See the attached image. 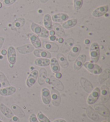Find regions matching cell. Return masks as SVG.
I'll list each match as a JSON object with an SVG mask.
<instances>
[{
	"instance_id": "obj_1",
	"label": "cell",
	"mask_w": 110,
	"mask_h": 122,
	"mask_svg": "<svg viewBox=\"0 0 110 122\" xmlns=\"http://www.w3.org/2000/svg\"><path fill=\"white\" fill-rule=\"evenodd\" d=\"M31 30L37 36L42 38H46L49 36V32L45 28L41 26L40 25L33 23L31 24Z\"/></svg>"
},
{
	"instance_id": "obj_2",
	"label": "cell",
	"mask_w": 110,
	"mask_h": 122,
	"mask_svg": "<svg viewBox=\"0 0 110 122\" xmlns=\"http://www.w3.org/2000/svg\"><path fill=\"white\" fill-rule=\"evenodd\" d=\"M90 55L92 62L95 63L98 62L100 56V49L97 43L94 42L91 45Z\"/></svg>"
},
{
	"instance_id": "obj_3",
	"label": "cell",
	"mask_w": 110,
	"mask_h": 122,
	"mask_svg": "<svg viewBox=\"0 0 110 122\" xmlns=\"http://www.w3.org/2000/svg\"><path fill=\"white\" fill-rule=\"evenodd\" d=\"M83 65L88 71L93 74L97 75V74H100L101 72H102V69L96 64H94V63L91 62H86L83 64Z\"/></svg>"
},
{
	"instance_id": "obj_4",
	"label": "cell",
	"mask_w": 110,
	"mask_h": 122,
	"mask_svg": "<svg viewBox=\"0 0 110 122\" xmlns=\"http://www.w3.org/2000/svg\"><path fill=\"white\" fill-rule=\"evenodd\" d=\"M100 91L99 88L98 87H96L94 90H92L91 93L90 94L87 99V102L88 104L91 105L97 101L98 98L100 97Z\"/></svg>"
},
{
	"instance_id": "obj_5",
	"label": "cell",
	"mask_w": 110,
	"mask_h": 122,
	"mask_svg": "<svg viewBox=\"0 0 110 122\" xmlns=\"http://www.w3.org/2000/svg\"><path fill=\"white\" fill-rule=\"evenodd\" d=\"M94 108L99 114L105 117H109L110 110L105 106L101 104H97L94 105Z\"/></svg>"
},
{
	"instance_id": "obj_6",
	"label": "cell",
	"mask_w": 110,
	"mask_h": 122,
	"mask_svg": "<svg viewBox=\"0 0 110 122\" xmlns=\"http://www.w3.org/2000/svg\"><path fill=\"white\" fill-rule=\"evenodd\" d=\"M38 77V71L36 70H34L31 72L26 80V85L28 87H31L36 83Z\"/></svg>"
},
{
	"instance_id": "obj_7",
	"label": "cell",
	"mask_w": 110,
	"mask_h": 122,
	"mask_svg": "<svg viewBox=\"0 0 110 122\" xmlns=\"http://www.w3.org/2000/svg\"><path fill=\"white\" fill-rule=\"evenodd\" d=\"M100 100L103 103H106L110 99V89L105 85L102 86L100 91Z\"/></svg>"
},
{
	"instance_id": "obj_8",
	"label": "cell",
	"mask_w": 110,
	"mask_h": 122,
	"mask_svg": "<svg viewBox=\"0 0 110 122\" xmlns=\"http://www.w3.org/2000/svg\"><path fill=\"white\" fill-rule=\"evenodd\" d=\"M87 56L85 54H82L78 56L75 62L74 65V68L75 70L78 71L82 67L83 64L86 61Z\"/></svg>"
},
{
	"instance_id": "obj_9",
	"label": "cell",
	"mask_w": 110,
	"mask_h": 122,
	"mask_svg": "<svg viewBox=\"0 0 110 122\" xmlns=\"http://www.w3.org/2000/svg\"><path fill=\"white\" fill-rule=\"evenodd\" d=\"M108 10L109 6L107 5L100 6L94 11L92 15L94 17H100L106 14Z\"/></svg>"
},
{
	"instance_id": "obj_10",
	"label": "cell",
	"mask_w": 110,
	"mask_h": 122,
	"mask_svg": "<svg viewBox=\"0 0 110 122\" xmlns=\"http://www.w3.org/2000/svg\"><path fill=\"white\" fill-rule=\"evenodd\" d=\"M8 59L11 64H14L16 62V52L14 47L10 46L8 49Z\"/></svg>"
},
{
	"instance_id": "obj_11",
	"label": "cell",
	"mask_w": 110,
	"mask_h": 122,
	"mask_svg": "<svg viewBox=\"0 0 110 122\" xmlns=\"http://www.w3.org/2000/svg\"><path fill=\"white\" fill-rule=\"evenodd\" d=\"M74 43L73 39L69 38L65 41L61 48V51L63 53H67L72 48Z\"/></svg>"
},
{
	"instance_id": "obj_12",
	"label": "cell",
	"mask_w": 110,
	"mask_h": 122,
	"mask_svg": "<svg viewBox=\"0 0 110 122\" xmlns=\"http://www.w3.org/2000/svg\"><path fill=\"white\" fill-rule=\"evenodd\" d=\"M41 97L43 103L48 105L51 101V95L50 90L47 88H44L41 91Z\"/></svg>"
},
{
	"instance_id": "obj_13",
	"label": "cell",
	"mask_w": 110,
	"mask_h": 122,
	"mask_svg": "<svg viewBox=\"0 0 110 122\" xmlns=\"http://www.w3.org/2000/svg\"><path fill=\"white\" fill-rule=\"evenodd\" d=\"M52 93V101L54 106L58 107L60 105L61 102V97L60 93L58 91L53 88L51 91Z\"/></svg>"
},
{
	"instance_id": "obj_14",
	"label": "cell",
	"mask_w": 110,
	"mask_h": 122,
	"mask_svg": "<svg viewBox=\"0 0 110 122\" xmlns=\"http://www.w3.org/2000/svg\"><path fill=\"white\" fill-rule=\"evenodd\" d=\"M50 84H52L55 88L59 91H62L64 89V86L60 80L57 79L54 76H52L49 79Z\"/></svg>"
},
{
	"instance_id": "obj_15",
	"label": "cell",
	"mask_w": 110,
	"mask_h": 122,
	"mask_svg": "<svg viewBox=\"0 0 110 122\" xmlns=\"http://www.w3.org/2000/svg\"><path fill=\"white\" fill-rule=\"evenodd\" d=\"M80 82L83 88L86 92L91 93L93 90V86L92 84L86 78L82 77L80 79Z\"/></svg>"
},
{
	"instance_id": "obj_16",
	"label": "cell",
	"mask_w": 110,
	"mask_h": 122,
	"mask_svg": "<svg viewBox=\"0 0 110 122\" xmlns=\"http://www.w3.org/2000/svg\"><path fill=\"white\" fill-rule=\"evenodd\" d=\"M43 46L44 48L47 50L48 51L54 52V53L59 51V47L58 45L55 43L52 42H48V41H44Z\"/></svg>"
},
{
	"instance_id": "obj_17",
	"label": "cell",
	"mask_w": 110,
	"mask_h": 122,
	"mask_svg": "<svg viewBox=\"0 0 110 122\" xmlns=\"http://www.w3.org/2000/svg\"><path fill=\"white\" fill-rule=\"evenodd\" d=\"M81 51V46L79 45L75 46L72 48V51L68 56V60L70 62L74 61L79 55Z\"/></svg>"
},
{
	"instance_id": "obj_18",
	"label": "cell",
	"mask_w": 110,
	"mask_h": 122,
	"mask_svg": "<svg viewBox=\"0 0 110 122\" xmlns=\"http://www.w3.org/2000/svg\"><path fill=\"white\" fill-rule=\"evenodd\" d=\"M17 50L19 53L22 54H27L31 53L34 50V48L31 45L27 44L23 46L17 47Z\"/></svg>"
},
{
	"instance_id": "obj_19",
	"label": "cell",
	"mask_w": 110,
	"mask_h": 122,
	"mask_svg": "<svg viewBox=\"0 0 110 122\" xmlns=\"http://www.w3.org/2000/svg\"><path fill=\"white\" fill-rule=\"evenodd\" d=\"M87 114L89 118L91 120L97 122L99 120V116L95 110L91 107L89 106L87 109Z\"/></svg>"
},
{
	"instance_id": "obj_20",
	"label": "cell",
	"mask_w": 110,
	"mask_h": 122,
	"mask_svg": "<svg viewBox=\"0 0 110 122\" xmlns=\"http://www.w3.org/2000/svg\"><path fill=\"white\" fill-rule=\"evenodd\" d=\"M16 91V89L13 86L7 87L0 89V95L3 97H6L12 95Z\"/></svg>"
},
{
	"instance_id": "obj_21",
	"label": "cell",
	"mask_w": 110,
	"mask_h": 122,
	"mask_svg": "<svg viewBox=\"0 0 110 122\" xmlns=\"http://www.w3.org/2000/svg\"><path fill=\"white\" fill-rule=\"evenodd\" d=\"M53 28L54 32L56 34L57 36L60 38H66V34L64 30L63 29L62 26L58 23H54L53 25Z\"/></svg>"
},
{
	"instance_id": "obj_22",
	"label": "cell",
	"mask_w": 110,
	"mask_h": 122,
	"mask_svg": "<svg viewBox=\"0 0 110 122\" xmlns=\"http://www.w3.org/2000/svg\"><path fill=\"white\" fill-rule=\"evenodd\" d=\"M34 55L38 57L47 58H49L51 57V54L48 52L43 49H36L33 52Z\"/></svg>"
},
{
	"instance_id": "obj_23",
	"label": "cell",
	"mask_w": 110,
	"mask_h": 122,
	"mask_svg": "<svg viewBox=\"0 0 110 122\" xmlns=\"http://www.w3.org/2000/svg\"><path fill=\"white\" fill-rule=\"evenodd\" d=\"M0 110L2 114L8 118H11L14 116V113L12 111L3 103H1L0 105Z\"/></svg>"
},
{
	"instance_id": "obj_24",
	"label": "cell",
	"mask_w": 110,
	"mask_h": 122,
	"mask_svg": "<svg viewBox=\"0 0 110 122\" xmlns=\"http://www.w3.org/2000/svg\"><path fill=\"white\" fill-rule=\"evenodd\" d=\"M69 18L68 15L65 14H58L52 16V20L55 22H63Z\"/></svg>"
},
{
	"instance_id": "obj_25",
	"label": "cell",
	"mask_w": 110,
	"mask_h": 122,
	"mask_svg": "<svg viewBox=\"0 0 110 122\" xmlns=\"http://www.w3.org/2000/svg\"><path fill=\"white\" fill-rule=\"evenodd\" d=\"M30 41L33 46L36 48H40L41 47V43L40 39L36 34H32L30 35Z\"/></svg>"
},
{
	"instance_id": "obj_26",
	"label": "cell",
	"mask_w": 110,
	"mask_h": 122,
	"mask_svg": "<svg viewBox=\"0 0 110 122\" xmlns=\"http://www.w3.org/2000/svg\"><path fill=\"white\" fill-rule=\"evenodd\" d=\"M11 108L13 112L17 117H19V118H22V117L25 116V113L23 112V110L22 109V108L19 107L18 105L12 104L11 106Z\"/></svg>"
},
{
	"instance_id": "obj_27",
	"label": "cell",
	"mask_w": 110,
	"mask_h": 122,
	"mask_svg": "<svg viewBox=\"0 0 110 122\" xmlns=\"http://www.w3.org/2000/svg\"><path fill=\"white\" fill-rule=\"evenodd\" d=\"M46 77H47V71L44 68L40 69L39 72V75L38 78V83L40 85L45 84L46 81Z\"/></svg>"
},
{
	"instance_id": "obj_28",
	"label": "cell",
	"mask_w": 110,
	"mask_h": 122,
	"mask_svg": "<svg viewBox=\"0 0 110 122\" xmlns=\"http://www.w3.org/2000/svg\"><path fill=\"white\" fill-rule=\"evenodd\" d=\"M50 66H51V69L54 73H56L60 72V65H59V63L58 60H57L55 58H52L51 61H50Z\"/></svg>"
},
{
	"instance_id": "obj_29",
	"label": "cell",
	"mask_w": 110,
	"mask_h": 122,
	"mask_svg": "<svg viewBox=\"0 0 110 122\" xmlns=\"http://www.w3.org/2000/svg\"><path fill=\"white\" fill-rule=\"evenodd\" d=\"M57 58H58V62L60 63L61 66L63 68H67L68 67V65H69V63H68L67 60L66 59L65 56L62 55V54H58L57 55Z\"/></svg>"
},
{
	"instance_id": "obj_30",
	"label": "cell",
	"mask_w": 110,
	"mask_h": 122,
	"mask_svg": "<svg viewBox=\"0 0 110 122\" xmlns=\"http://www.w3.org/2000/svg\"><path fill=\"white\" fill-rule=\"evenodd\" d=\"M25 20L24 18H21L17 19L15 20L13 23L12 26V29L14 30H19L21 27L23 26V25L25 24Z\"/></svg>"
},
{
	"instance_id": "obj_31",
	"label": "cell",
	"mask_w": 110,
	"mask_h": 122,
	"mask_svg": "<svg viewBox=\"0 0 110 122\" xmlns=\"http://www.w3.org/2000/svg\"><path fill=\"white\" fill-rule=\"evenodd\" d=\"M44 24L45 27L48 30H52L53 29V25L51 20V17L48 14L45 15L44 18Z\"/></svg>"
},
{
	"instance_id": "obj_32",
	"label": "cell",
	"mask_w": 110,
	"mask_h": 122,
	"mask_svg": "<svg viewBox=\"0 0 110 122\" xmlns=\"http://www.w3.org/2000/svg\"><path fill=\"white\" fill-rule=\"evenodd\" d=\"M101 75L99 76L98 80L100 84H102L105 80L109 79L110 75V70L109 69H107L103 72H101Z\"/></svg>"
},
{
	"instance_id": "obj_33",
	"label": "cell",
	"mask_w": 110,
	"mask_h": 122,
	"mask_svg": "<svg viewBox=\"0 0 110 122\" xmlns=\"http://www.w3.org/2000/svg\"><path fill=\"white\" fill-rule=\"evenodd\" d=\"M34 64L39 66H47L50 64V60L47 58H37L34 61Z\"/></svg>"
},
{
	"instance_id": "obj_34",
	"label": "cell",
	"mask_w": 110,
	"mask_h": 122,
	"mask_svg": "<svg viewBox=\"0 0 110 122\" xmlns=\"http://www.w3.org/2000/svg\"><path fill=\"white\" fill-rule=\"evenodd\" d=\"M77 23V20L76 19H70V20L66 21L65 23H63L62 27L65 29H70V28L75 26L76 25Z\"/></svg>"
},
{
	"instance_id": "obj_35",
	"label": "cell",
	"mask_w": 110,
	"mask_h": 122,
	"mask_svg": "<svg viewBox=\"0 0 110 122\" xmlns=\"http://www.w3.org/2000/svg\"><path fill=\"white\" fill-rule=\"evenodd\" d=\"M0 84H1L3 87L10 85V83L8 79L6 77V76L4 75V74L2 73V72H0Z\"/></svg>"
},
{
	"instance_id": "obj_36",
	"label": "cell",
	"mask_w": 110,
	"mask_h": 122,
	"mask_svg": "<svg viewBox=\"0 0 110 122\" xmlns=\"http://www.w3.org/2000/svg\"><path fill=\"white\" fill-rule=\"evenodd\" d=\"M37 116L40 122H50V119L41 112H39Z\"/></svg>"
},
{
	"instance_id": "obj_37",
	"label": "cell",
	"mask_w": 110,
	"mask_h": 122,
	"mask_svg": "<svg viewBox=\"0 0 110 122\" xmlns=\"http://www.w3.org/2000/svg\"><path fill=\"white\" fill-rule=\"evenodd\" d=\"M83 0H74V6L75 10H78L82 8Z\"/></svg>"
},
{
	"instance_id": "obj_38",
	"label": "cell",
	"mask_w": 110,
	"mask_h": 122,
	"mask_svg": "<svg viewBox=\"0 0 110 122\" xmlns=\"http://www.w3.org/2000/svg\"><path fill=\"white\" fill-rule=\"evenodd\" d=\"M16 1L17 0H4L3 2L6 5L9 6L14 4Z\"/></svg>"
},
{
	"instance_id": "obj_39",
	"label": "cell",
	"mask_w": 110,
	"mask_h": 122,
	"mask_svg": "<svg viewBox=\"0 0 110 122\" xmlns=\"http://www.w3.org/2000/svg\"><path fill=\"white\" fill-rule=\"evenodd\" d=\"M29 121H30V122H38V119H37L36 115L33 114L31 115Z\"/></svg>"
},
{
	"instance_id": "obj_40",
	"label": "cell",
	"mask_w": 110,
	"mask_h": 122,
	"mask_svg": "<svg viewBox=\"0 0 110 122\" xmlns=\"http://www.w3.org/2000/svg\"><path fill=\"white\" fill-rule=\"evenodd\" d=\"M10 122H19V119L18 117L16 116H13L12 117L11 120H10Z\"/></svg>"
},
{
	"instance_id": "obj_41",
	"label": "cell",
	"mask_w": 110,
	"mask_h": 122,
	"mask_svg": "<svg viewBox=\"0 0 110 122\" xmlns=\"http://www.w3.org/2000/svg\"><path fill=\"white\" fill-rule=\"evenodd\" d=\"M4 42V38H3V37H0V49H1L2 47L3 46Z\"/></svg>"
},
{
	"instance_id": "obj_42",
	"label": "cell",
	"mask_w": 110,
	"mask_h": 122,
	"mask_svg": "<svg viewBox=\"0 0 110 122\" xmlns=\"http://www.w3.org/2000/svg\"><path fill=\"white\" fill-rule=\"evenodd\" d=\"M53 122H66V121L64 119H56V120L54 121Z\"/></svg>"
},
{
	"instance_id": "obj_43",
	"label": "cell",
	"mask_w": 110,
	"mask_h": 122,
	"mask_svg": "<svg viewBox=\"0 0 110 122\" xmlns=\"http://www.w3.org/2000/svg\"><path fill=\"white\" fill-rule=\"evenodd\" d=\"M1 53H2V54L3 55H6V53H7V52H6V50L3 49V50H2V51Z\"/></svg>"
},
{
	"instance_id": "obj_44",
	"label": "cell",
	"mask_w": 110,
	"mask_h": 122,
	"mask_svg": "<svg viewBox=\"0 0 110 122\" xmlns=\"http://www.w3.org/2000/svg\"><path fill=\"white\" fill-rule=\"evenodd\" d=\"M56 77L58 78H60L61 77V74L60 73H59V72L56 73Z\"/></svg>"
},
{
	"instance_id": "obj_45",
	"label": "cell",
	"mask_w": 110,
	"mask_h": 122,
	"mask_svg": "<svg viewBox=\"0 0 110 122\" xmlns=\"http://www.w3.org/2000/svg\"><path fill=\"white\" fill-rule=\"evenodd\" d=\"M48 1V0H40V2H41L42 3L44 4V3H46V2H47Z\"/></svg>"
},
{
	"instance_id": "obj_46",
	"label": "cell",
	"mask_w": 110,
	"mask_h": 122,
	"mask_svg": "<svg viewBox=\"0 0 110 122\" xmlns=\"http://www.w3.org/2000/svg\"><path fill=\"white\" fill-rule=\"evenodd\" d=\"M50 40H51L52 41H54V40H55V37L54 36H52L51 37H50Z\"/></svg>"
},
{
	"instance_id": "obj_47",
	"label": "cell",
	"mask_w": 110,
	"mask_h": 122,
	"mask_svg": "<svg viewBox=\"0 0 110 122\" xmlns=\"http://www.w3.org/2000/svg\"><path fill=\"white\" fill-rule=\"evenodd\" d=\"M63 39L62 38H61L59 39V42L60 43H62L63 42Z\"/></svg>"
},
{
	"instance_id": "obj_48",
	"label": "cell",
	"mask_w": 110,
	"mask_h": 122,
	"mask_svg": "<svg viewBox=\"0 0 110 122\" xmlns=\"http://www.w3.org/2000/svg\"><path fill=\"white\" fill-rule=\"evenodd\" d=\"M85 44H87V45L89 44V43H90V41L89 40H88V39H87V40H85Z\"/></svg>"
},
{
	"instance_id": "obj_49",
	"label": "cell",
	"mask_w": 110,
	"mask_h": 122,
	"mask_svg": "<svg viewBox=\"0 0 110 122\" xmlns=\"http://www.w3.org/2000/svg\"><path fill=\"white\" fill-rule=\"evenodd\" d=\"M55 34V32L53 30H51V31L50 32V34H51L52 36H53V35Z\"/></svg>"
},
{
	"instance_id": "obj_50",
	"label": "cell",
	"mask_w": 110,
	"mask_h": 122,
	"mask_svg": "<svg viewBox=\"0 0 110 122\" xmlns=\"http://www.w3.org/2000/svg\"><path fill=\"white\" fill-rule=\"evenodd\" d=\"M2 7V3L1 2H0V9H1Z\"/></svg>"
},
{
	"instance_id": "obj_51",
	"label": "cell",
	"mask_w": 110,
	"mask_h": 122,
	"mask_svg": "<svg viewBox=\"0 0 110 122\" xmlns=\"http://www.w3.org/2000/svg\"><path fill=\"white\" fill-rule=\"evenodd\" d=\"M106 122V121H103V122Z\"/></svg>"
},
{
	"instance_id": "obj_52",
	"label": "cell",
	"mask_w": 110,
	"mask_h": 122,
	"mask_svg": "<svg viewBox=\"0 0 110 122\" xmlns=\"http://www.w3.org/2000/svg\"><path fill=\"white\" fill-rule=\"evenodd\" d=\"M0 122H2L1 121H0Z\"/></svg>"
}]
</instances>
